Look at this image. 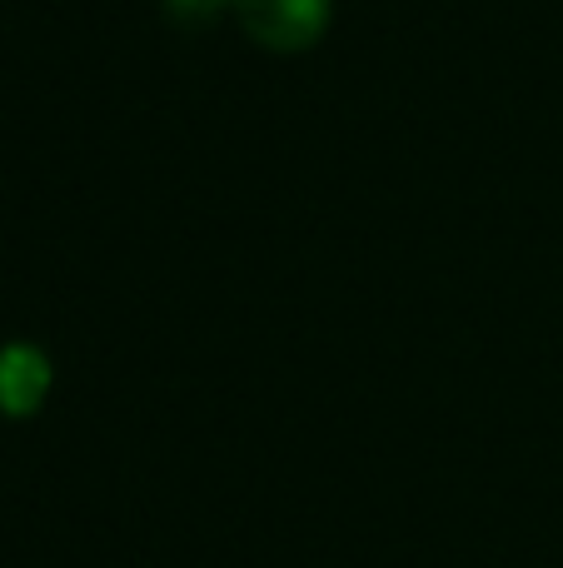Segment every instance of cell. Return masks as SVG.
<instances>
[{"instance_id":"obj_3","label":"cell","mask_w":563,"mask_h":568,"mask_svg":"<svg viewBox=\"0 0 563 568\" xmlns=\"http://www.w3.org/2000/svg\"><path fill=\"white\" fill-rule=\"evenodd\" d=\"M225 6L229 0H160V10H165L180 30H209L225 16Z\"/></svg>"},{"instance_id":"obj_1","label":"cell","mask_w":563,"mask_h":568,"mask_svg":"<svg viewBox=\"0 0 563 568\" xmlns=\"http://www.w3.org/2000/svg\"><path fill=\"white\" fill-rule=\"evenodd\" d=\"M229 10L239 16L245 36L275 55H299L329 26V0H229Z\"/></svg>"},{"instance_id":"obj_2","label":"cell","mask_w":563,"mask_h":568,"mask_svg":"<svg viewBox=\"0 0 563 568\" xmlns=\"http://www.w3.org/2000/svg\"><path fill=\"white\" fill-rule=\"evenodd\" d=\"M50 394V354L40 344H6L0 349V419H30Z\"/></svg>"}]
</instances>
